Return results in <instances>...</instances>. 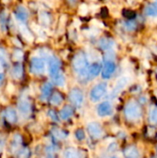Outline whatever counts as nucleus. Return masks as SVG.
Returning a JSON list of instances; mask_svg holds the SVG:
<instances>
[{
	"label": "nucleus",
	"instance_id": "nucleus-36",
	"mask_svg": "<svg viewBox=\"0 0 157 158\" xmlns=\"http://www.w3.org/2000/svg\"><path fill=\"white\" fill-rule=\"evenodd\" d=\"M68 3L70 4V5H72V6H74L77 2H78V0H68Z\"/></svg>",
	"mask_w": 157,
	"mask_h": 158
},
{
	"label": "nucleus",
	"instance_id": "nucleus-5",
	"mask_svg": "<svg viewBox=\"0 0 157 158\" xmlns=\"http://www.w3.org/2000/svg\"><path fill=\"white\" fill-rule=\"evenodd\" d=\"M30 70L32 74H35V75L43 74L45 70V63L43 59L40 57L31 58V64H30Z\"/></svg>",
	"mask_w": 157,
	"mask_h": 158
},
{
	"label": "nucleus",
	"instance_id": "nucleus-29",
	"mask_svg": "<svg viewBox=\"0 0 157 158\" xmlns=\"http://www.w3.org/2000/svg\"><path fill=\"white\" fill-rule=\"evenodd\" d=\"M21 143H22L21 136L19 135V134H16V135H14L13 140L11 141V147L14 148V149H15V148H19Z\"/></svg>",
	"mask_w": 157,
	"mask_h": 158
},
{
	"label": "nucleus",
	"instance_id": "nucleus-9",
	"mask_svg": "<svg viewBox=\"0 0 157 158\" xmlns=\"http://www.w3.org/2000/svg\"><path fill=\"white\" fill-rule=\"evenodd\" d=\"M112 112H113V106L109 101H105L101 103L97 107V114L99 117H102V118L110 116Z\"/></svg>",
	"mask_w": 157,
	"mask_h": 158
},
{
	"label": "nucleus",
	"instance_id": "nucleus-13",
	"mask_svg": "<svg viewBox=\"0 0 157 158\" xmlns=\"http://www.w3.org/2000/svg\"><path fill=\"white\" fill-rule=\"evenodd\" d=\"M15 16H16V19L19 22H25L28 19L29 12L24 6H17V8L15 10Z\"/></svg>",
	"mask_w": 157,
	"mask_h": 158
},
{
	"label": "nucleus",
	"instance_id": "nucleus-7",
	"mask_svg": "<svg viewBox=\"0 0 157 158\" xmlns=\"http://www.w3.org/2000/svg\"><path fill=\"white\" fill-rule=\"evenodd\" d=\"M87 131L90 136L93 139H100L104 135L102 126L98 122H91L87 126Z\"/></svg>",
	"mask_w": 157,
	"mask_h": 158
},
{
	"label": "nucleus",
	"instance_id": "nucleus-31",
	"mask_svg": "<svg viewBox=\"0 0 157 158\" xmlns=\"http://www.w3.org/2000/svg\"><path fill=\"white\" fill-rule=\"evenodd\" d=\"M125 28L129 31H133L137 28V24L133 20H130V21H127L125 23Z\"/></svg>",
	"mask_w": 157,
	"mask_h": 158
},
{
	"label": "nucleus",
	"instance_id": "nucleus-6",
	"mask_svg": "<svg viewBox=\"0 0 157 158\" xmlns=\"http://www.w3.org/2000/svg\"><path fill=\"white\" fill-rule=\"evenodd\" d=\"M18 109L23 117H29L31 113V104L30 100L26 97H21L17 103Z\"/></svg>",
	"mask_w": 157,
	"mask_h": 158
},
{
	"label": "nucleus",
	"instance_id": "nucleus-19",
	"mask_svg": "<svg viewBox=\"0 0 157 158\" xmlns=\"http://www.w3.org/2000/svg\"><path fill=\"white\" fill-rule=\"evenodd\" d=\"M19 31L21 32V34L24 36L25 39H27L28 41H32V40H33V35H32V33H31V31L27 28V26L23 24V22H21L20 24H19Z\"/></svg>",
	"mask_w": 157,
	"mask_h": 158
},
{
	"label": "nucleus",
	"instance_id": "nucleus-37",
	"mask_svg": "<svg viewBox=\"0 0 157 158\" xmlns=\"http://www.w3.org/2000/svg\"><path fill=\"white\" fill-rule=\"evenodd\" d=\"M4 79H5V75L3 73H0V83L4 81Z\"/></svg>",
	"mask_w": 157,
	"mask_h": 158
},
{
	"label": "nucleus",
	"instance_id": "nucleus-20",
	"mask_svg": "<svg viewBox=\"0 0 157 158\" xmlns=\"http://www.w3.org/2000/svg\"><path fill=\"white\" fill-rule=\"evenodd\" d=\"M51 77H52L53 82H54L56 85L61 86V87L65 85V83H66V79H65V76L63 75V73H62L61 71H59L58 73H56V74H55V75H53V76H51Z\"/></svg>",
	"mask_w": 157,
	"mask_h": 158
},
{
	"label": "nucleus",
	"instance_id": "nucleus-21",
	"mask_svg": "<svg viewBox=\"0 0 157 158\" xmlns=\"http://www.w3.org/2000/svg\"><path fill=\"white\" fill-rule=\"evenodd\" d=\"M52 90H53V85L50 82H46L43 84V86L42 87V96H41L43 100L49 97V95L52 93Z\"/></svg>",
	"mask_w": 157,
	"mask_h": 158
},
{
	"label": "nucleus",
	"instance_id": "nucleus-3",
	"mask_svg": "<svg viewBox=\"0 0 157 158\" xmlns=\"http://www.w3.org/2000/svg\"><path fill=\"white\" fill-rule=\"evenodd\" d=\"M107 92V84L105 82H100L96 84L90 93V99L92 102L96 103L101 100Z\"/></svg>",
	"mask_w": 157,
	"mask_h": 158
},
{
	"label": "nucleus",
	"instance_id": "nucleus-22",
	"mask_svg": "<svg viewBox=\"0 0 157 158\" xmlns=\"http://www.w3.org/2000/svg\"><path fill=\"white\" fill-rule=\"evenodd\" d=\"M63 100H64V99H63L62 94H61L60 93H58V92H55V93L52 94L51 98H50V103H51L53 106H60V105L62 104Z\"/></svg>",
	"mask_w": 157,
	"mask_h": 158
},
{
	"label": "nucleus",
	"instance_id": "nucleus-32",
	"mask_svg": "<svg viewBox=\"0 0 157 158\" xmlns=\"http://www.w3.org/2000/svg\"><path fill=\"white\" fill-rule=\"evenodd\" d=\"M29 156H30V151L27 148H23V149L19 150L18 154H17V156H19V157H27Z\"/></svg>",
	"mask_w": 157,
	"mask_h": 158
},
{
	"label": "nucleus",
	"instance_id": "nucleus-18",
	"mask_svg": "<svg viewBox=\"0 0 157 158\" xmlns=\"http://www.w3.org/2000/svg\"><path fill=\"white\" fill-rule=\"evenodd\" d=\"M114 44H115L114 41L109 38H102L99 41V46L105 51H108V50L112 49Z\"/></svg>",
	"mask_w": 157,
	"mask_h": 158
},
{
	"label": "nucleus",
	"instance_id": "nucleus-35",
	"mask_svg": "<svg viewBox=\"0 0 157 158\" xmlns=\"http://www.w3.org/2000/svg\"><path fill=\"white\" fill-rule=\"evenodd\" d=\"M117 148H118V144H117L116 143H111V144L109 145V147H108V152H115V151L117 150Z\"/></svg>",
	"mask_w": 157,
	"mask_h": 158
},
{
	"label": "nucleus",
	"instance_id": "nucleus-4",
	"mask_svg": "<svg viewBox=\"0 0 157 158\" xmlns=\"http://www.w3.org/2000/svg\"><path fill=\"white\" fill-rule=\"evenodd\" d=\"M69 101L75 107H81L84 102V95L80 88H73L69 92Z\"/></svg>",
	"mask_w": 157,
	"mask_h": 158
},
{
	"label": "nucleus",
	"instance_id": "nucleus-11",
	"mask_svg": "<svg viewBox=\"0 0 157 158\" xmlns=\"http://www.w3.org/2000/svg\"><path fill=\"white\" fill-rule=\"evenodd\" d=\"M128 83H129V78L127 76H122L121 78H119L116 82V85L111 94V96H116L117 94H118L128 85Z\"/></svg>",
	"mask_w": 157,
	"mask_h": 158
},
{
	"label": "nucleus",
	"instance_id": "nucleus-33",
	"mask_svg": "<svg viewBox=\"0 0 157 158\" xmlns=\"http://www.w3.org/2000/svg\"><path fill=\"white\" fill-rule=\"evenodd\" d=\"M13 56H14V58H15L16 60H20V59L23 57V53H22V51H21V50H19V49H16V50L14 51V55H13Z\"/></svg>",
	"mask_w": 157,
	"mask_h": 158
},
{
	"label": "nucleus",
	"instance_id": "nucleus-26",
	"mask_svg": "<svg viewBox=\"0 0 157 158\" xmlns=\"http://www.w3.org/2000/svg\"><path fill=\"white\" fill-rule=\"evenodd\" d=\"M52 134H53L54 137H56V138H57L59 140H64L68 136V133L66 131H64L63 130L56 129V128H54L52 130Z\"/></svg>",
	"mask_w": 157,
	"mask_h": 158
},
{
	"label": "nucleus",
	"instance_id": "nucleus-8",
	"mask_svg": "<svg viewBox=\"0 0 157 158\" xmlns=\"http://www.w3.org/2000/svg\"><path fill=\"white\" fill-rule=\"evenodd\" d=\"M116 70V64L114 60H105L102 68V76L104 79H109Z\"/></svg>",
	"mask_w": 157,
	"mask_h": 158
},
{
	"label": "nucleus",
	"instance_id": "nucleus-24",
	"mask_svg": "<svg viewBox=\"0 0 157 158\" xmlns=\"http://www.w3.org/2000/svg\"><path fill=\"white\" fill-rule=\"evenodd\" d=\"M64 156L67 158H75V157H80V151L76 150L75 148H67L64 151Z\"/></svg>",
	"mask_w": 157,
	"mask_h": 158
},
{
	"label": "nucleus",
	"instance_id": "nucleus-27",
	"mask_svg": "<svg viewBox=\"0 0 157 158\" xmlns=\"http://www.w3.org/2000/svg\"><path fill=\"white\" fill-rule=\"evenodd\" d=\"M8 56H7V53L6 51L0 47V63L4 66V67H6L8 65Z\"/></svg>",
	"mask_w": 157,
	"mask_h": 158
},
{
	"label": "nucleus",
	"instance_id": "nucleus-25",
	"mask_svg": "<svg viewBox=\"0 0 157 158\" xmlns=\"http://www.w3.org/2000/svg\"><path fill=\"white\" fill-rule=\"evenodd\" d=\"M40 21H41V24H43V26H49L50 23H51L50 15L45 11L41 12L40 13Z\"/></svg>",
	"mask_w": 157,
	"mask_h": 158
},
{
	"label": "nucleus",
	"instance_id": "nucleus-38",
	"mask_svg": "<svg viewBox=\"0 0 157 158\" xmlns=\"http://www.w3.org/2000/svg\"><path fill=\"white\" fill-rule=\"evenodd\" d=\"M3 143H4V142H3V141H2V140L0 139V147H1L2 145H3Z\"/></svg>",
	"mask_w": 157,
	"mask_h": 158
},
{
	"label": "nucleus",
	"instance_id": "nucleus-12",
	"mask_svg": "<svg viewBox=\"0 0 157 158\" xmlns=\"http://www.w3.org/2000/svg\"><path fill=\"white\" fill-rule=\"evenodd\" d=\"M48 69H49V73L51 76L60 71V62L57 57L53 56H50L49 62H48Z\"/></svg>",
	"mask_w": 157,
	"mask_h": 158
},
{
	"label": "nucleus",
	"instance_id": "nucleus-17",
	"mask_svg": "<svg viewBox=\"0 0 157 158\" xmlns=\"http://www.w3.org/2000/svg\"><path fill=\"white\" fill-rule=\"evenodd\" d=\"M123 154L128 158H137L140 156V152L136 146H129L124 151Z\"/></svg>",
	"mask_w": 157,
	"mask_h": 158
},
{
	"label": "nucleus",
	"instance_id": "nucleus-40",
	"mask_svg": "<svg viewBox=\"0 0 157 158\" xmlns=\"http://www.w3.org/2000/svg\"><path fill=\"white\" fill-rule=\"evenodd\" d=\"M156 152H157V148H156Z\"/></svg>",
	"mask_w": 157,
	"mask_h": 158
},
{
	"label": "nucleus",
	"instance_id": "nucleus-23",
	"mask_svg": "<svg viewBox=\"0 0 157 158\" xmlns=\"http://www.w3.org/2000/svg\"><path fill=\"white\" fill-rule=\"evenodd\" d=\"M145 14L147 16H150V17H156L157 16V2L152 4V5H148L145 9Z\"/></svg>",
	"mask_w": 157,
	"mask_h": 158
},
{
	"label": "nucleus",
	"instance_id": "nucleus-16",
	"mask_svg": "<svg viewBox=\"0 0 157 158\" xmlns=\"http://www.w3.org/2000/svg\"><path fill=\"white\" fill-rule=\"evenodd\" d=\"M100 72H102V67L99 63L97 62H94L93 63L89 68H88V74H89V77L92 76L93 78V77H96L100 74Z\"/></svg>",
	"mask_w": 157,
	"mask_h": 158
},
{
	"label": "nucleus",
	"instance_id": "nucleus-28",
	"mask_svg": "<svg viewBox=\"0 0 157 158\" xmlns=\"http://www.w3.org/2000/svg\"><path fill=\"white\" fill-rule=\"evenodd\" d=\"M149 120L152 124L157 125V107H153L149 114Z\"/></svg>",
	"mask_w": 157,
	"mask_h": 158
},
{
	"label": "nucleus",
	"instance_id": "nucleus-2",
	"mask_svg": "<svg viewBox=\"0 0 157 158\" xmlns=\"http://www.w3.org/2000/svg\"><path fill=\"white\" fill-rule=\"evenodd\" d=\"M87 66H88V59L86 55L81 51L78 52L72 59V68L74 71L80 73L85 70L87 69Z\"/></svg>",
	"mask_w": 157,
	"mask_h": 158
},
{
	"label": "nucleus",
	"instance_id": "nucleus-1",
	"mask_svg": "<svg viewBox=\"0 0 157 158\" xmlns=\"http://www.w3.org/2000/svg\"><path fill=\"white\" fill-rule=\"evenodd\" d=\"M124 114L127 119L130 121H136L142 118L143 111H142L141 106L137 102L130 101L125 106Z\"/></svg>",
	"mask_w": 157,
	"mask_h": 158
},
{
	"label": "nucleus",
	"instance_id": "nucleus-34",
	"mask_svg": "<svg viewBox=\"0 0 157 158\" xmlns=\"http://www.w3.org/2000/svg\"><path fill=\"white\" fill-rule=\"evenodd\" d=\"M48 116L50 117V118H51L53 121H56V122L58 121V117H57L56 111H54V110H49V111H48Z\"/></svg>",
	"mask_w": 157,
	"mask_h": 158
},
{
	"label": "nucleus",
	"instance_id": "nucleus-14",
	"mask_svg": "<svg viewBox=\"0 0 157 158\" xmlns=\"http://www.w3.org/2000/svg\"><path fill=\"white\" fill-rule=\"evenodd\" d=\"M74 114V108L71 106H65L59 112V117L63 120L70 118Z\"/></svg>",
	"mask_w": 157,
	"mask_h": 158
},
{
	"label": "nucleus",
	"instance_id": "nucleus-39",
	"mask_svg": "<svg viewBox=\"0 0 157 158\" xmlns=\"http://www.w3.org/2000/svg\"><path fill=\"white\" fill-rule=\"evenodd\" d=\"M155 94H156V96H157V93H156V92H155Z\"/></svg>",
	"mask_w": 157,
	"mask_h": 158
},
{
	"label": "nucleus",
	"instance_id": "nucleus-10",
	"mask_svg": "<svg viewBox=\"0 0 157 158\" xmlns=\"http://www.w3.org/2000/svg\"><path fill=\"white\" fill-rule=\"evenodd\" d=\"M3 118L7 123L10 124H15L18 121V114L16 110L12 107H7L4 110Z\"/></svg>",
	"mask_w": 157,
	"mask_h": 158
},
{
	"label": "nucleus",
	"instance_id": "nucleus-15",
	"mask_svg": "<svg viewBox=\"0 0 157 158\" xmlns=\"http://www.w3.org/2000/svg\"><path fill=\"white\" fill-rule=\"evenodd\" d=\"M11 76L16 79V80H19L22 78L23 76V67L21 65V63L18 62L17 64H15L13 67H12V69H11Z\"/></svg>",
	"mask_w": 157,
	"mask_h": 158
},
{
	"label": "nucleus",
	"instance_id": "nucleus-30",
	"mask_svg": "<svg viewBox=\"0 0 157 158\" xmlns=\"http://www.w3.org/2000/svg\"><path fill=\"white\" fill-rule=\"evenodd\" d=\"M75 136H76V138H77L79 141H83V140L85 139V132H84V131H83V130L79 129V130H77V131H76V132H75Z\"/></svg>",
	"mask_w": 157,
	"mask_h": 158
}]
</instances>
